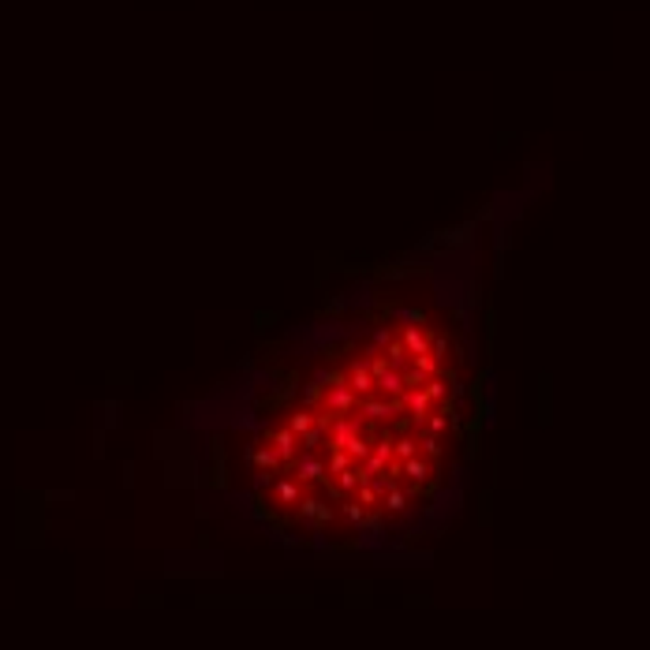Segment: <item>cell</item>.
Wrapping results in <instances>:
<instances>
[{
	"mask_svg": "<svg viewBox=\"0 0 650 650\" xmlns=\"http://www.w3.org/2000/svg\"><path fill=\"white\" fill-rule=\"evenodd\" d=\"M255 486H269V471H258L255 475Z\"/></svg>",
	"mask_w": 650,
	"mask_h": 650,
	"instance_id": "f546056e",
	"label": "cell"
},
{
	"mask_svg": "<svg viewBox=\"0 0 650 650\" xmlns=\"http://www.w3.org/2000/svg\"><path fill=\"white\" fill-rule=\"evenodd\" d=\"M393 456L400 460V463L411 460V456H419V441H415V437H407V434L396 437V441H393Z\"/></svg>",
	"mask_w": 650,
	"mask_h": 650,
	"instance_id": "d6986e66",
	"label": "cell"
},
{
	"mask_svg": "<svg viewBox=\"0 0 650 650\" xmlns=\"http://www.w3.org/2000/svg\"><path fill=\"white\" fill-rule=\"evenodd\" d=\"M430 471H434V468H430V460H426V456H411V460H404V475H407V479L415 482V486L426 482V479H430Z\"/></svg>",
	"mask_w": 650,
	"mask_h": 650,
	"instance_id": "4fadbf2b",
	"label": "cell"
},
{
	"mask_svg": "<svg viewBox=\"0 0 650 650\" xmlns=\"http://www.w3.org/2000/svg\"><path fill=\"white\" fill-rule=\"evenodd\" d=\"M344 520H352V523H363V520H366V509L359 505V501H348V505H344Z\"/></svg>",
	"mask_w": 650,
	"mask_h": 650,
	"instance_id": "f1b7e54d",
	"label": "cell"
},
{
	"mask_svg": "<svg viewBox=\"0 0 650 650\" xmlns=\"http://www.w3.org/2000/svg\"><path fill=\"white\" fill-rule=\"evenodd\" d=\"M363 426H366L363 415H337V419L325 426V445H329V448H344L355 434H363Z\"/></svg>",
	"mask_w": 650,
	"mask_h": 650,
	"instance_id": "7a4b0ae2",
	"label": "cell"
},
{
	"mask_svg": "<svg viewBox=\"0 0 650 650\" xmlns=\"http://www.w3.org/2000/svg\"><path fill=\"white\" fill-rule=\"evenodd\" d=\"M393 340H396V337H393V329L381 325V329H374V337H370V348H374V352H385Z\"/></svg>",
	"mask_w": 650,
	"mask_h": 650,
	"instance_id": "484cf974",
	"label": "cell"
},
{
	"mask_svg": "<svg viewBox=\"0 0 650 650\" xmlns=\"http://www.w3.org/2000/svg\"><path fill=\"white\" fill-rule=\"evenodd\" d=\"M322 407L329 411V415H352L355 407H359V396H355L352 389H348V381H344V374H340V381H333L325 393H322Z\"/></svg>",
	"mask_w": 650,
	"mask_h": 650,
	"instance_id": "6da1fadb",
	"label": "cell"
},
{
	"mask_svg": "<svg viewBox=\"0 0 650 650\" xmlns=\"http://www.w3.org/2000/svg\"><path fill=\"white\" fill-rule=\"evenodd\" d=\"M291 475H296V479L307 486V482H322L329 471H325V460L318 456V453H303V456L291 460Z\"/></svg>",
	"mask_w": 650,
	"mask_h": 650,
	"instance_id": "5b68a950",
	"label": "cell"
},
{
	"mask_svg": "<svg viewBox=\"0 0 650 650\" xmlns=\"http://www.w3.org/2000/svg\"><path fill=\"white\" fill-rule=\"evenodd\" d=\"M359 489V468H348L337 475V494H355Z\"/></svg>",
	"mask_w": 650,
	"mask_h": 650,
	"instance_id": "cb8c5ba5",
	"label": "cell"
},
{
	"mask_svg": "<svg viewBox=\"0 0 650 650\" xmlns=\"http://www.w3.org/2000/svg\"><path fill=\"white\" fill-rule=\"evenodd\" d=\"M355 501H359L363 509H374L378 501H381V489L374 482H359V489H355Z\"/></svg>",
	"mask_w": 650,
	"mask_h": 650,
	"instance_id": "7402d4cb",
	"label": "cell"
},
{
	"mask_svg": "<svg viewBox=\"0 0 650 650\" xmlns=\"http://www.w3.org/2000/svg\"><path fill=\"white\" fill-rule=\"evenodd\" d=\"M419 453L426 456V460H437V456H441V437L426 434V437H422V441H419Z\"/></svg>",
	"mask_w": 650,
	"mask_h": 650,
	"instance_id": "d4e9b609",
	"label": "cell"
},
{
	"mask_svg": "<svg viewBox=\"0 0 650 650\" xmlns=\"http://www.w3.org/2000/svg\"><path fill=\"white\" fill-rule=\"evenodd\" d=\"M393 322H400L404 329L407 325H426V314L415 311V307H400V311H393Z\"/></svg>",
	"mask_w": 650,
	"mask_h": 650,
	"instance_id": "603a6c76",
	"label": "cell"
},
{
	"mask_svg": "<svg viewBox=\"0 0 650 650\" xmlns=\"http://www.w3.org/2000/svg\"><path fill=\"white\" fill-rule=\"evenodd\" d=\"M288 430H291V434H296V437H303V434H311V430H314V411H307V407L291 411V415H288Z\"/></svg>",
	"mask_w": 650,
	"mask_h": 650,
	"instance_id": "9a60e30c",
	"label": "cell"
},
{
	"mask_svg": "<svg viewBox=\"0 0 650 650\" xmlns=\"http://www.w3.org/2000/svg\"><path fill=\"white\" fill-rule=\"evenodd\" d=\"M430 340H434V333H426L422 325H407L404 333H400V344H404V352L415 359V355H426L430 352Z\"/></svg>",
	"mask_w": 650,
	"mask_h": 650,
	"instance_id": "9c48e42d",
	"label": "cell"
},
{
	"mask_svg": "<svg viewBox=\"0 0 650 650\" xmlns=\"http://www.w3.org/2000/svg\"><path fill=\"white\" fill-rule=\"evenodd\" d=\"M400 400H385V396H363L359 400V415L366 422H396L400 419Z\"/></svg>",
	"mask_w": 650,
	"mask_h": 650,
	"instance_id": "3957f363",
	"label": "cell"
},
{
	"mask_svg": "<svg viewBox=\"0 0 650 650\" xmlns=\"http://www.w3.org/2000/svg\"><path fill=\"white\" fill-rule=\"evenodd\" d=\"M333 381H340V370H329V366H325V370H318V374H314V385L322 389V393L333 385Z\"/></svg>",
	"mask_w": 650,
	"mask_h": 650,
	"instance_id": "4316f807",
	"label": "cell"
},
{
	"mask_svg": "<svg viewBox=\"0 0 650 650\" xmlns=\"http://www.w3.org/2000/svg\"><path fill=\"white\" fill-rule=\"evenodd\" d=\"M407 505H411V489H400V486L385 489V509L389 512H404Z\"/></svg>",
	"mask_w": 650,
	"mask_h": 650,
	"instance_id": "ac0fdd59",
	"label": "cell"
},
{
	"mask_svg": "<svg viewBox=\"0 0 650 650\" xmlns=\"http://www.w3.org/2000/svg\"><path fill=\"white\" fill-rule=\"evenodd\" d=\"M247 460L255 463V468H262V471H273V468H281V456H277L269 445H258V448H250V453H247Z\"/></svg>",
	"mask_w": 650,
	"mask_h": 650,
	"instance_id": "5bb4252c",
	"label": "cell"
},
{
	"mask_svg": "<svg viewBox=\"0 0 650 650\" xmlns=\"http://www.w3.org/2000/svg\"><path fill=\"white\" fill-rule=\"evenodd\" d=\"M269 448H273L277 456H281V463H291V460L299 456V437L291 434L288 426H281V430L269 434Z\"/></svg>",
	"mask_w": 650,
	"mask_h": 650,
	"instance_id": "ba28073f",
	"label": "cell"
},
{
	"mask_svg": "<svg viewBox=\"0 0 650 650\" xmlns=\"http://www.w3.org/2000/svg\"><path fill=\"white\" fill-rule=\"evenodd\" d=\"M273 497H277V505H299L303 482H299V479H281V482H273Z\"/></svg>",
	"mask_w": 650,
	"mask_h": 650,
	"instance_id": "8fae6325",
	"label": "cell"
},
{
	"mask_svg": "<svg viewBox=\"0 0 650 650\" xmlns=\"http://www.w3.org/2000/svg\"><path fill=\"white\" fill-rule=\"evenodd\" d=\"M422 426H426V434H434V437H441L445 430H448V411L445 407H437V411H430L426 419H422Z\"/></svg>",
	"mask_w": 650,
	"mask_h": 650,
	"instance_id": "e0dca14e",
	"label": "cell"
},
{
	"mask_svg": "<svg viewBox=\"0 0 650 650\" xmlns=\"http://www.w3.org/2000/svg\"><path fill=\"white\" fill-rule=\"evenodd\" d=\"M381 355H385V363H389L393 370H404V363L411 359V355L404 352V344H400V337H396V340H393V344H389V348H385V352H381Z\"/></svg>",
	"mask_w": 650,
	"mask_h": 650,
	"instance_id": "44dd1931",
	"label": "cell"
},
{
	"mask_svg": "<svg viewBox=\"0 0 650 650\" xmlns=\"http://www.w3.org/2000/svg\"><path fill=\"white\" fill-rule=\"evenodd\" d=\"M344 381H348V389L359 396H374V378H370V370H366V359H355L352 366H348V374H344Z\"/></svg>",
	"mask_w": 650,
	"mask_h": 650,
	"instance_id": "52a82bcc",
	"label": "cell"
},
{
	"mask_svg": "<svg viewBox=\"0 0 650 650\" xmlns=\"http://www.w3.org/2000/svg\"><path fill=\"white\" fill-rule=\"evenodd\" d=\"M296 509H299L303 520H329V516H333V509H329L325 501H318V497H311V494H303Z\"/></svg>",
	"mask_w": 650,
	"mask_h": 650,
	"instance_id": "7c38bea8",
	"label": "cell"
},
{
	"mask_svg": "<svg viewBox=\"0 0 650 650\" xmlns=\"http://www.w3.org/2000/svg\"><path fill=\"white\" fill-rule=\"evenodd\" d=\"M374 393L385 396V400H400V396L407 393V370L385 366V370H381V374L374 378Z\"/></svg>",
	"mask_w": 650,
	"mask_h": 650,
	"instance_id": "277c9868",
	"label": "cell"
},
{
	"mask_svg": "<svg viewBox=\"0 0 650 650\" xmlns=\"http://www.w3.org/2000/svg\"><path fill=\"white\" fill-rule=\"evenodd\" d=\"M370 445H374V441H370V437H363V434H355V437H352V441H348V445H344V453H348V456H352L355 463H359V460H366V456H370Z\"/></svg>",
	"mask_w": 650,
	"mask_h": 650,
	"instance_id": "ffe728a7",
	"label": "cell"
},
{
	"mask_svg": "<svg viewBox=\"0 0 650 650\" xmlns=\"http://www.w3.org/2000/svg\"><path fill=\"white\" fill-rule=\"evenodd\" d=\"M318 404H322V389H318L314 381H311V385H303V407L311 411V407H318Z\"/></svg>",
	"mask_w": 650,
	"mask_h": 650,
	"instance_id": "83f0119b",
	"label": "cell"
},
{
	"mask_svg": "<svg viewBox=\"0 0 650 650\" xmlns=\"http://www.w3.org/2000/svg\"><path fill=\"white\" fill-rule=\"evenodd\" d=\"M348 468H355V460L344 453V448H329V460H325V471L329 475H340V471H348Z\"/></svg>",
	"mask_w": 650,
	"mask_h": 650,
	"instance_id": "2e32d148",
	"label": "cell"
},
{
	"mask_svg": "<svg viewBox=\"0 0 650 650\" xmlns=\"http://www.w3.org/2000/svg\"><path fill=\"white\" fill-rule=\"evenodd\" d=\"M453 385H456V381L448 378V374H434V378L422 381V389H426V396H430L434 404H445V400H448V393H453Z\"/></svg>",
	"mask_w": 650,
	"mask_h": 650,
	"instance_id": "30bf717a",
	"label": "cell"
},
{
	"mask_svg": "<svg viewBox=\"0 0 650 650\" xmlns=\"http://www.w3.org/2000/svg\"><path fill=\"white\" fill-rule=\"evenodd\" d=\"M400 407L407 411V419L415 422V426H422V419H426L430 411H434V400L426 396V389L419 385V389H407V393L400 396Z\"/></svg>",
	"mask_w": 650,
	"mask_h": 650,
	"instance_id": "8992f818",
	"label": "cell"
}]
</instances>
